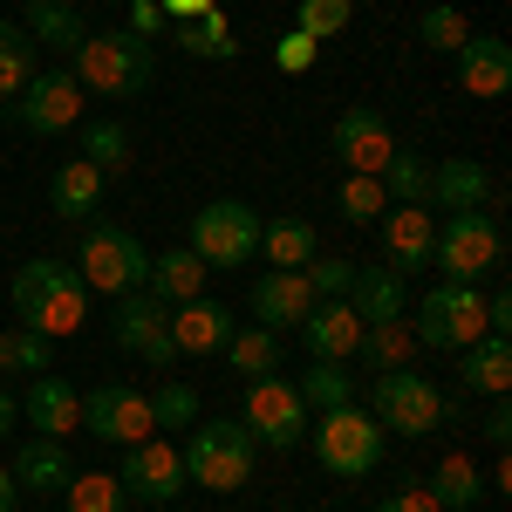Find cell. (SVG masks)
<instances>
[{
	"instance_id": "12",
	"label": "cell",
	"mask_w": 512,
	"mask_h": 512,
	"mask_svg": "<svg viewBox=\"0 0 512 512\" xmlns=\"http://www.w3.org/2000/svg\"><path fill=\"white\" fill-rule=\"evenodd\" d=\"M14 123L35 130V137H62L82 123V82L69 69H41L21 96H14Z\"/></svg>"
},
{
	"instance_id": "26",
	"label": "cell",
	"mask_w": 512,
	"mask_h": 512,
	"mask_svg": "<svg viewBox=\"0 0 512 512\" xmlns=\"http://www.w3.org/2000/svg\"><path fill=\"white\" fill-rule=\"evenodd\" d=\"M465 362H458V383H465V396H506L512 390V342L506 335H478L472 349H458Z\"/></svg>"
},
{
	"instance_id": "22",
	"label": "cell",
	"mask_w": 512,
	"mask_h": 512,
	"mask_svg": "<svg viewBox=\"0 0 512 512\" xmlns=\"http://www.w3.org/2000/svg\"><path fill=\"white\" fill-rule=\"evenodd\" d=\"M301 335H308V355L315 362H355V342H362V315L349 301H315L301 315Z\"/></svg>"
},
{
	"instance_id": "33",
	"label": "cell",
	"mask_w": 512,
	"mask_h": 512,
	"mask_svg": "<svg viewBox=\"0 0 512 512\" xmlns=\"http://www.w3.org/2000/svg\"><path fill=\"white\" fill-rule=\"evenodd\" d=\"M410 349H417V335L403 328V321H369L362 328V342H355V355H362V369H403L410 362Z\"/></svg>"
},
{
	"instance_id": "52",
	"label": "cell",
	"mask_w": 512,
	"mask_h": 512,
	"mask_svg": "<svg viewBox=\"0 0 512 512\" xmlns=\"http://www.w3.org/2000/svg\"><path fill=\"white\" fill-rule=\"evenodd\" d=\"M14 492H21V485H14V472L0 465V512H14Z\"/></svg>"
},
{
	"instance_id": "1",
	"label": "cell",
	"mask_w": 512,
	"mask_h": 512,
	"mask_svg": "<svg viewBox=\"0 0 512 512\" xmlns=\"http://www.w3.org/2000/svg\"><path fill=\"white\" fill-rule=\"evenodd\" d=\"M14 315L21 328H35V335H76L82 315H89V287L69 260H28L21 274H14Z\"/></svg>"
},
{
	"instance_id": "50",
	"label": "cell",
	"mask_w": 512,
	"mask_h": 512,
	"mask_svg": "<svg viewBox=\"0 0 512 512\" xmlns=\"http://www.w3.org/2000/svg\"><path fill=\"white\" fill-rule=\"evenodd\" d=\"M158 7H164V28H178V21H205L219 0H158Z\"/></svg>"
},
{
	"instance_id": "38",
	"label": "cell",
	"mask_w": 512,
	"mask_h": 512,
	"mask_svg": "<svg viewBox=\"0 0 512 512\" xmlns=\"http://www.w3.org/2000/svg\"><path fill=\"white\" fill-rule=\"evenodd\" d=\"M417 41H424V48H437V55H458V48L472 41V21H465L451 0H437V7H424V14H417Z\"/></svg>"
},
{
	"instance_id": "47",
	"label": "cell",
	"mask_w": 512,
	"mask_h": 512,
	"mask_svg": "<svg viewBox=\"0 0 512 512\" xmlns=\"http://www.w3.org/2000/svg\"><path fill=\"white\" fill-rule=\"evenodd\" d=\"M485 335H506V342H512V294H506V287L485 294Z\"/></svg>"
},
{
	"instance_id": "28",
	"label": "cell",
	"mask_w": 512,
	"mask_h": 512,
	"mask_svg": "<svg viewBox=\"0 0 512 512\" xmlns=\"http://www.w3.org/2000/svg\"><path fill=\"white\" fill-rule=\"evenodd\" d=\"M35 48H55V55H76L82 41H89V21H82L69 0H28V21H21Z\"/></svg>"
},
{
	"instance_id": "48",
	"label": "cell",
	"mask_w": 512,
	"mask_h": 512,
	"mask_svg": "<svg viewBox=\"0 0 512 512\" xmlns=\"http://www.w3.org/2000/svg\"><path fill=\"white\" fill-rule=\"evenodd\" d=\"M123 7H130V35H164V7L158 0H123Z\"/></svg>"
},
{
	"instance_id": "46",
	"label": "cell",
	"mask_w": 512,
	"mask_h": 512,
	"mask_svg": "<svg viewBox=\"0 0 512 512\" xmlns=\"http://www.w3.org/2000/svg\"><path fill=\"white\" fill-rule=\"evenodd\" d=\"M478 431H485V444H499V451L512 444V403H506V396H492V410H485Z\"/></svg>"
},
{
	"instance_id": "40",
	"label": "cell",
	"mask_w": 512,
	"mask_h": 512,
	"mask_svg": "<svg viewBox=\"0 0 512 512\" xmlns=\"http://www.w3.org/2000/svg\"><path fill=\"white\" fill-rule=\"evenodd\" d=\"M14 369H55L48 362V335H35V328H0V376H14Z\"/></svg>"
},
{
	"instance_id": "18",
	"label": "cell",
	"mask_w": 512,
	"mask_h": 512,
	"mask_svg": "<svg viewBox=\"0 0 512 512\" xmlns=\"http://www.w3.org/2000/svg\"><path fill=\"white\" fill-rule=\"evenodd\" d=\"M21 417L35 424V437H69L82 431V396H76V383L69 376H35L28 383V396H21Z\"/></svg>"
},
{
	"instance_id": "32",
	"label": "cell",
	"mask_w": 512,
	"mask_h": 512,
	"mask_svg": "<svg viewBox=\"0 0 512 512\" xmlns=\"http://www.w3.org/2000/svg\"><path fill=\"white\" fill-rule=\"evenodd\" d=\"M35 55L41 48H35V35H28L21 21H0V96H21V89L41 76Z\"/></svg>"
},
{
	"instance_id": "11",
	"label": "cell",
	"mask_w": 512,
	"mask_h": 512,
	"mask_svg": "<svg viewBox=\"0 0 512 512\" xmlns=\"http://www.w3.org/2000/svg\"><path fill=\"white\" fill-rule=\"evenodd\" d=\"M110 335H117V349L144 355L151 369H171L178 362V342H171V308H164L158 294H117V315H110Z\"/></svg>"
},
{
	"instance_id": "20",
	"label": "cell",
	"mask_w": 512,
	"mask_h": 512,
	"mask_svg": "<svg viewBox=\"0 0 512 512\" xmlns=\"http://www.w3.org/2000/svg\"><path fill=\"white\" fill-rule=\"evenodd\" d=\"M239 321L226 301H212V294H198V301H178L171 308V342H178V355H212L226 349V335H233Z\"/></svg>"
},
{
	"instance_id": "30",
	"label": "cell",
	"mask_w": 512,
	"mask_h": 512,
	"mask_svg": "<svg viewBox=\"0 0 512 512\" xmlns=\"http://www.w3.org/2000/svg\"><path fill=\"white\" fill-rule=\"evenodd\" d=\"M260 253H267L274 267H308V260L321 253V239H315L308 219L287 212V219H260Z\"/></svg>"
},
{
	"instance_id": "3",
	"label": "cell",
	"mask_w": 512,
	"mask_h": 512,
	"mask_svg": "<svg viewBox=\"0 0 512 512\" xmlns=\"http://www.w3.org/2000/svg\"><path fill=\"white\" fill-rule=\"evenodd\" d=\"M431 267H444V280H485L506 267V226H499V212L492 205H478V212H444V226L431 239Z\"/></svg>"
},
{
	"instance_id": "16",
	"label": "cell",
	"mask_w": 512,
	"mask_h": 512,
	"mask_svg": "<svg viewBox=\"0 0 512 512\" xmlns=\"http://www.w3.org/2000/svg\"><path fill=\"white\" fill-rule=\"evenodd\" d=\"M431 239H437L431 205H390L383 212V267L410 280L417 267H431Z\"/></svg>"
},
{
	"instance_id": "17",
	"label": "cell",
	"mask_w": 512,
	"mask_h": 512,
	"mask_svg": "<svg viewBox=\"0 0 512 512\" xmlns=\"http://www.w3.org/2000/svg\"><path fill=\"white\" fill-rule=\"evenodd\" d=\"M315 308V287H308V274L301 267H267V274L253 280V321L260 328H301V315Z\"/></svg>"
},
{
	"instance_id": "6",
	"label": "cell",
	"mask_w": 512,
	"mask_h": 512,
	"mask_svg": "<svg viewBox=\"0 0 512 512\" xmlns=\"http://www.w3.org/2000/svg\"><path fill=\"white\" fill-rule=\"evenodd\" d=\"M383 444H390V431H383L362 403L321 410V424H315V458L335 478H369L376 465H383Z\"/></svg>"
},
{
	"instance_id": "4",
	"label": "cell",
	"mask_w": 512,
	"mask_h": 512,
	"mask_svg": "<svg viewBox=\"0 0 512 512\" xmlns=\"http://www.w3.org/2000/svg\"><path fill=\"white\" fill-rule=\"evenodd\" d=\"M253 431L239 424V417H198L192 424V444L178 451L185 458V485H205V492H239L246 478H253Z\"/></svg>"
},
{
	"instance_id": "43",
	"label": "cell",
	"mask_w": 512,
	"mask_h": 512,
	"mask_svg": "<svg viewBox=\"0 0 512 512\" xmlns=\"http://www.w3.org/2000/svg\"><path fill=\"white\" fill-rule=\"evenodd\" d=\"M349 21H355V7H349V0H301V14H294V28H301V35H315V41L342 35Z\"/></svg>"
},
{
	"instance_id": "29",
	"label": "cell",
	"mask_w": 512,
	"mask_h": 512,
	"mask_svg": "<svg viewBox=\"0 0 512 512\" xmlns=\"http://www.w3.org/2000/svg\"><path fill=\"white\" fill-rule=\"evenodd\" d=\"M424 492H431L444 512H472L478 499H485V472H478L465 451H451V458H437L431 478H424Z\"/></svg>"
},
{
	"instance_id": "21",
	"label": "cell",
	"mask_w": 512,
	"mask_h": 512,
	"mask_svg": "<svg viewBox=\"0 0 512 512\" xmlns=\"http://www.w3.org/2000/svg\"><path fill=\"white\" fill-rule=\"evenodd\" d=\"M342 301L362 315V328H369V321H403V315H410V280L376 260V267H355V280H349Z\"/></svg>"
},
{
	"instance_id": "19",
	"label": "cell",
	"mask_w": 512,
	"mask_h": 512,
	"mask_svg": "<svg viewBox=\"0 0 512 512\" xmlns=\"http://www.w3.org/2000/svg\"><path fill=\"white\" fill-rule=\"evenodd\" d=\"M451 62H458V89L478 96V103H492V96H506V89H512V48L499 35H472Z\"/></svg>"
},
{
	"instance_id": "2",
	"label": "cell",
	"mask_w": 512,
	"mask_h": 512,
	"mask_svg": "<svg viewBox=\"0 0 512 512\" xmlns=\"http://www.w3.org/2000/svg\"><path fill=\"white\" fill-rule=\"evenodd\" d=\"M69 62H76L69 76L82 82V96H144V89H151V76H158L151 41L130 35V28H96V35L69 55Z\"/></svg>"
},
{
	"instance_id": "7",
	"label": "cell",
	"mask_w": 512,
	"mask_h": 512,
	"mask_svg": "<svg viewBox=\"0 0 512 512\" xmlns=\"http://www.w3.org/2000/svg\"><path fill=\"white\" fill-rule=\"evenodd\" d=\"M369 417L396 437H431L444 431V390L424 369H383L376 390H369Z\"/></svg>"
},
{
	"instance_id": "42",
	"label": "cell",
	"mask_w": 512,
	"mask_h": 512,
	"mask_svg": "<svg viewBox=\"0 0 512 512\" xmlns=\"http://www.w3.org/2000/svg\"><path fill=\"white\" fill-rule=\"evenodd\" d=\"M198 417H205V410H198L192 383H164V390L151 396V424H164V431H192Z\"/></svg>"
},
{
	"instance_id": "24",
	"label": "cell",
	"mask_w": 512,
	"mask_h": 512,
	"mask_svg": "<svg viewBox=\"0 0 512 512\" xmlns=\"http://www.w3.org/2000/svg\"><path fill=\"white\" fill-rule=\"evenodd\" d=\"M205 260H198L192 246H171V253H151V274H144V294H158L164 308H178V301H198L205 294Z\"/></svg>"
},
{
	"instance_id": "13",
	"label": "cell",
	"mask_w": 512,
	"mask_h": 512,
	"mask_svg": "<svg viewBox=\"0 0 512 512\" xmlns=\"http://www.w3.org/2000/svg\"><path fill=\"white\" fill-rule=\"evenodd\" d=\"M82 431L96 444H137L151 437V396L130 390V383H96L82 396Z\"/></svg>"
},
{
	"instance_id": "51",
	"label": "cell",
	"mask_w": 512,
	"mask_h": 512,
	"mask_svg": "<svg viewBox=\"0 0 512 512\" xmlns=\"http://www.w3.org/2000/svg\"><path fill=\"white\" fill-rule=\"evenodd\" d=\"M14 417H21V403H14V396H7V390H0V437H7V431H14Z\"/></svg>"
},
{
	"instance_id": "34",
	"label": "cell",
	"mask_w": 512,
	"mask_h": 512,
	"mask_svg": "<svg viewBox=\"0 0 512 512\" xmlns=\"http://www.w3.org/2000/svg\"><path fill=\"white\" fill-rule=\"evenodd\" d=\"M226 362H233L239 376H267V369H280V335L274 328H260V321H253V328H233V335H226Z\"/></svg>"
},
{
	"instance_id": "41",
	"label": "cell",
	"mask_w": 512,
	"mask_h": 512,
	"mask_svg": "<svg viewBox=\"0 0 512 512\" xmlns=\"http://www.w3.org/2000/svg\"><path fill=\"white\" fill-rule=\"evenodd\" d=\"M82 158L96 164L103 178L123 171V164H130V130H123V123H89V130H82Z\"/></svg>"
},
{
	"instance_id": "44",
	"label": "cell",
	"mask_w": 512,
	"mask_h": 512,
	"mask_svg": "<svg viewBox=\"0 0 512 512\" xmlns=\"http://www.w3.org/2000/svg\"><path fill=\"white\" fill-rule=\"evenodd\" d=\"M301 274H308V287H315V301H342L349 280H355V260H321V253H315Z\"/></svg>"
},
{
	"instance_id": "14",
	"label": "cell",
	"mask_w": 512,
	"mask_h": 512,
	"mask_svg": "<svg viewBox=\"0 0 512 512\" xmlns=\"http://www.w3.org/2000/svg\"><path fill=\"white\" fill-rule=\"evenodd\" d=\"M123 492L130 499H151V506H171L178 492H185V458L164 444V437H137V444H123Z\"/></svg>"
},
{
	"instance_id": "37",
	"label": "cell",
	"mask_w": 512,
	"mask_h": 512,
	"mask_svg": "<svg viewBox=\"0 0 512 512\" xmlns=\"http://www.w3.org/2000/svg\"><path fill=\"white\" fill-rule=\"evenodd\" d=\"M376 178H383L390 205H424V198H431V164L417 158V151H390V164H383Z\"/></svg>"
},
{
	"instance_id": "5",
	"label": "cell",
	"mask_w": 512,
	"mask_h": 512,
	"mask_svg": "<svg viewBox=\"0 0 512 512\" xmlns=\"http://www.w3.org/2000/svg\"><path fill=\"white\" fill-rule=\"evenodd\" d=\"M76 274L89 294H137L144 287V274H151V253H144V239H130L123 226H110V219H89L82 226V246H76Z\"/></svg>"
},
{
	"instance_id": "9",
	"label": "cell",
	"mask_w": 512,
	"mask_h": 512,
	"mask_svg": "<svg viewBox=\"0 0 512 512\" xmlns=\"http://www.w3.org/2000/svg\"><path fill=\"white\" fill-rule=\"evenodd\" d=\"M192 253L219 274V267H246L260 253V212L246 198H212L192 212Z\"/></svg>"
},
{
	"instance_id": "8",
	"label": "cell",
	"mask_w": 512,
	"mask_h": 512,
	"mask_svg": "<svg viewBox=\"0 0 512 512\" xmlns=\"http://www.w3.org/2000/svg\"><path fill=\"white\" fill-rule=\"evenodd\" d=\"M239 424L253 431L260 451H294V444L308 437V403H301V390H294L280 369H267V376H246Z\"/></svg>"
},
{
	"instance_id": "31",
	"label": "cell",
	"mask_w": 512,
	"mask_h": 512,
	"mask_svg": "<svg viewBox=\"0 0 512 512\" xmlns=\"http://www.w3.org/2000/svg\"><path fill=\"white\" fill-rule=\"evenodd\" d=\"M171 41H178L185 55H198V62H233V55H239L233 21H226L219 7H212L205 21H178V28H171Z\"/></svg>"
},
{
	"instance_id": "39",
	"label": "cell",
	"mask_w": 512,
	"mask_h": 512,
	"mask_svg": "<svg viewBox=\"0 0 512 512\" xmlns=\"http://www.w3.org/2000/svg\"><path fill=\"white\" fill-rule=\"evenodd\" d=\"M335 205H342V219H349V226H369V219H383V212H390V192H383V178L349 171V178H342V192H335Z\"/></svg>"
},
{
	"instance_id": "27",
	"label": "cell",
	"mask_w": 512,
	"mask_h": 512,
	"mask_svg": "<svg viewBox=\"0 0 512 512\" xmlns=\"http://www.w3.org/2000/svg\"><path fill=\"white\" fill-rule=\"evenodd\" d=\"M103 185H110V178H103L89 158H69L62 171H55V185H48V205H55L62 219H82V226H89L96 205H103Z\"/></svg>"
},
{
	"instance_id": "25",
	"label": "cell",
	"mask_w": 512,
	"mask_h": 512,
	"mask_svg": "<svg viewBox=\"0 0 512 512\" xmlns=\"http://www.w3.org/2000/svg\"><path fill=\"white\" fill-rule=\"evenodd\" d=\"M7 472H14V485H28V492H62V485L76 478V458H69L62 437H28Z\"/></svg>"
},
{
	"instance_id": "35",
	"label": "cell",
	"mask_w": 512,
	"mask_h": 512,
	"mask_svg": "<svg viewBox=\"0 0 512 512\" xmlns=\"http://www.w3.org/2000/svg\"><path fill=\"white\" fill-rule=\"evenodd\" d=\"M62 499H69V512H130V492L117 472H76L62 485Z\"/></svg>"
},
{
	"instance_id": "23",
	"label": "cell",
	"mask_w": 512,
	"mask_h": 512,
	"mask_svg": "<svg viewBox=\"0 0 512 512\" xmlns=\"http://www.w3.org/2000/svg\"><path fill=\"white\" fill-rule=\"evenodd\" d=\"M424 205H444V212H478L492 205V171L478 158H444L431 164V198Z\"/></svg>"
},
{
	"instance_id": "45",
	"label": "cell",
	"mask_w": 512,
	"mask_h": 512,
	"mask_svg": "<svg viewBox=\"0 0 512 512\" xmlns=\"http://www.w3.org/2000/svg\"><path fill=\"white\" fill-rule=\"evenodd\" d=\"M315 55H321V41L301 35V28H287V35L274 41V69H280V76H308V69H315Z\"/></svg>"
},
{
	"instance_id": "15",
	"label": "cell",
	"mask_w": 512,
	"mask_h": 512,
	"mask_svg": "<svg viewBox=\"0 0 512 512\" xmlns=\"http://www.w3.org/2000/svg\"><path fill=\"white\" fill-rule=\"evenodd\" d=\"M396 137H390V117L383 110H369V103H349L342 117H335V158L362 171V178H376L383 164H390Z\"/></svg>"
},
{
	"instance_id": "10",
	"label": "cell",
	"mask_w": 512,
	"mask_h": 512,
	"mask_svg": "<svg viewBox=\"0 0 512 512\" xmlns=\"http://www.w3.org/2000/svg\"><path fill=\"white\" fill-rule=\"evenodd\" d=\"M485 335V294L472 280H444L417 301V342L424 349H472Z\"/></svg>"
},
{
	"instance_id": "49",
	"label": "cell",
	"mask_w": 512,
	"mask_h": 512,
	"mask_svg": "<svg viewBox=\"0 0 512 512\" xmlns=\"http://www.w3.org/2000/svg\"><path fill=\"white\" fill-rule=\"evenodd\" d=\"M376 512H444V506H437L424 485H403V492H390V499H383Z\"/></svg>"
},
{
	"instance_id": "36",
	"label": "cell",
	"mask_w": 512,
	"mask_h": 512,
	"mask_svg": "<svg viewBox=\"0 0 512 512\" xmlns=\"http://www.w3.org/2000/svg\"><path fill=\"white\" fill-rule=\"evenodd\" d=\"M294 390H301L308 410H342V403H355V369L349 362H315Z\"/></svg>"
},
{
	"instance_id": "53",
	"label": "cell",
	"mask_w": 512,
	"mask_h": 512,
	"mask_svg": "<svg viewBox=\"0 0 512 512\" xmlns=\"http://www.w3.org/2000/svg\"><path fill=\"white\" fill-rule=\"evenodd\" d=\"M158 512H171V506H158Z\"/></svg>"
}]
</instances>
